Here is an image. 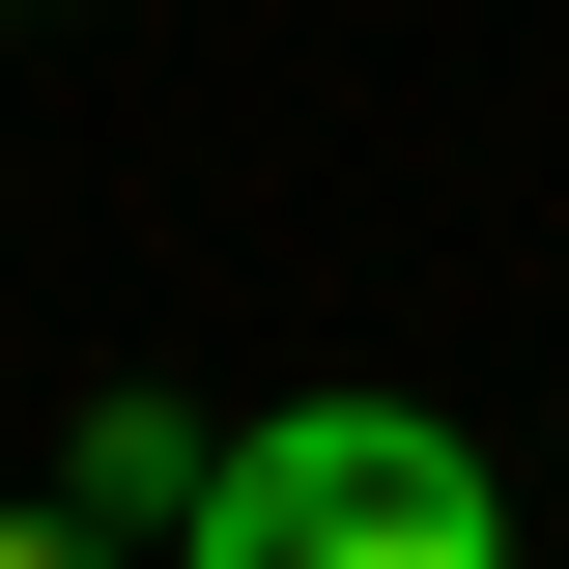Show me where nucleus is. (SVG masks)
Masks as SVG:
<instances>
[{"mask_svg": "<svg viewBox=\"0 0 569 569\" xmlns=\"http://www.w3.org/2000/svg\"><path fill=\"white\" fill-rule=\"evenodd\" d=\"M171 569H512V485L427 399H257L171 512Z\"/></svg>", "mask_w": 569, "mask_h": 569, "instance_id": "nucleus-1", "label": "nucleus"}, {"mask_svg": "<svg viewBox=\"0 0 569 569\" xmlns=\"http://www.w3.org/2000/svg\"><path fill=\"white\" fill-rule=\"evenodd\" d=\"M58 512H86V541H142V512H200V456H171V399H86V456H58Z\"/></svg>", "mask_w": 569, "mask_h": 569, "instance_id": "nucleus-2", "label": "nucleus"}, {"mask_svg": "<svg viewBox=\"0 0 569 569\" xmlns=\"http://www.w3.org/2000/svg\"><path fill=\"white\" fill-rule=\"evenodd\" d=\"M0 569H142V541H86V512H0Z\"/></svg>", "mask_w": 569, "mask_h": 569, "instance_id": "nucleus-3", "label": "nucleus"}]
</instances>
